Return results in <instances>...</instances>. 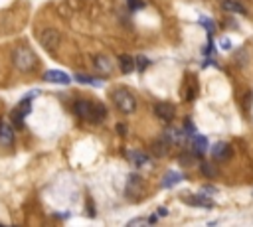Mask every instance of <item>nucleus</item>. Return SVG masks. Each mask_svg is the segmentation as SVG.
<instances>
[{
    "label": "nucleus",
    "mask_w": 253,
    "mask_h": 227,
    "mask_svg": "<svg viewBox=\"0 0 253 227\" xmlns=\"http://www.w3.org/2000/svg\"><path fill=\"white\" fill-rule=\"evenodd\" d=\"M12 63H14V67L18 71L30 73V71H34L38 67V58L28 45H18V48L12 52Z\"/></svg>",
    "instance_id": "obj_1"
},
{
    "label": "nucleus",
    "mask_w": 253,
    "mask_h": 227,
    "mask_svg": "<svg viewBox=\"0 0 253 227\" xmlns=\"http://www.w3.org/2000/svg\"><path fill=\"white\" fill-rule=\"evenodd\" d=\"M111 99H113V105L123 113V115H133L137 111V97L131 93L129 89L125 87H119L111 93Z\"/></svg>",
    "instance_id": "obj_2"
},
{
    "label": "nucleus",
    "mask_w": 253,
    "mask_h": 227,
    "mask_svg": "<svg viewBox=\"0 0 253 227\" xmlns=\"http://www.w3.org/2000/svg\"><path fill=\"white\" fill-rule=\"evenodd\" d=\"M40 43L42 48L49 54H56L60 50V43H62V34L56 28H46L40 34Z\"/></svg>",
    "instance_id": "obj_3"
},
{
    "label": "nucleus",
    "mask_w": 253,
    "mask_h": 227,
    "mask_svg": "<svg viewBox=\"0 0 253 227\" xmlns=\"http://www.w3.org/2000/svg\"><path fill=\"white\" fill-rule=\"evenodd\" d=\"M125 196H135L140 198L144 196V186H142V180L137 174H131L127 180V188H125Z\"/></svg>",
    "instance_id": "obj_4"
},
{
    "label": "nucleus",
    "mask_w": 253,
    "mask_h": 227,
    "mask_svg": "<svg viewBox=\"0 0 253 227\" xmlns=\"http://www.w3.org/2000/svg\"><path fill=\"white\" fill-rule=\"evenodd\" d=\"M233 154V148L230 143H216L212 146V158L218 160V162H228Z\"/></svg>",
    "instance_id": "obj_5"
},
{
    "label": "nucleus",
    "mask_w": 253,
    "mask_h": 227,
    "mask_svg": "<svg viewBox=\"0 0 253 227\" xmlns=\"http://www.w3.org/2000/svg\"><path fill=\"white\" fill-rule=\"evenodd\" d=\"M182 202L190 206H200V207H214V202L206 194H182Z\"/></svg>",
    "instance_id": "obj_6"
},
{
    "label": "nucleus",
    "mask_w": 253,
    "mask_h": 227,
    "mask_svg": "<svg viewBox=\"0 0 253 227\" xmlns=\"http://www.w3.org/2000/svg\"><path fill=\"white\" fill-rule=\"evenodd\" d=\"M93 65H95V69H97L101 75H105V77L113 73V60H111L109 56H105V54L95 56V58H93Z\"/></svg>",
    "instance_id": "obj_7"
},
{
    "label": "nucleus",
    "mask_w": 253,
    "mask_h": 227,
    "mask_svg": "<svg viewBox=\"0 0 253 227\" xmlns=\"http://www.w3.org/2000/svg\"><path fill=\"white\" fill-rule=\"evenodd\" d=\"M155 115H157L162 123H170V121H174L176 109H174V105H170V103H159V105H155Z\"/></svg>",
    "instance_id": "obj_8"
},
{
    "label": "nucleus",
    "mask_w": 253,
    "mask_h": 227,
    "mask_svg": "<svg viewBox=\"0 0 253 227\" xmlns=\"http://www.w3.org/2000/svg\"><path fill=\"white\" fill-rule=\"evenodd\" d=\"M44 81H47V83H58V85H69L71 77H69L68 73L60 71V69H47V71L44 73Z\"/></svg>",
    "instance_id": "obj_9"
},
{
    "label": "nucleus",
    "mask_w": 253,
    "mask_h": 227,
    "mask_svg": "<svg viewBox=\"0 0 253 227\" xmlns=\"http://www.w3.org/2000/svg\"><path fill=\"white\" fill-rule=\"evenodd\" d=\"M14 144V128L8 123H0V146Z\"/></svg>",
    "instance_id": "obj_10"
},
{
    "label": "nucleus",
    "mask_w": 253,
    "mask_h": 227,
    "mask_svg": "<svg viewBox=\"0 0 253 227\" xmlns=\"http://www.w3.org/2000/svg\"><path fill=\"white\" fill-rule=\"evenodd\" d=\"M190 139H192V152H194V154H198V156L206 154V150H208V139H206V136L192 134Z\"/></svg>",
    "instance_id": "obj_11"
},
{
    "label": "nucleus",
    "mask_w": 253,
    "mask_h": 227,
    "mask_svg": "<svg viewBox=\"0 0 253 227\" xmlns=\"http://www.w3.org/2000/svg\"><path fill=\"white\" fill-rule=\"evenodd\" d=\"M91 107H93L91 101L79 99V101H75V105H73V113H75L77 117L85 119V121H91Z\"/></svg>",
    "instance_id": "obj_12"
},
{
    "label": "nucleus",
    "mask_w": 253,
    "mask_h": 227,
    "mask_svg": "<svg viewBox=\"0 0 253 227\" xmlns=\"http://www.w3.org/2000/svg\"><path fill=\"white\" fill-rule=\"evenodd\" d=\"M170 146H172V143L166 139V136H162V139H159V141L153 143V154L159 156V158H162V156H166L170 152Z\"/></svg>",
    "instance_id": "obj_13"
},
{
    "label": "nucleus",
    "mask_w": 253,
    "mask_h": 227,
    "mask_svg": "<svg viewBox=\"0 0 253 227\" xmlns=\"http://www.w3.org/2000/svg\"><path fill=\"white\" fill-rule=\"evenodd\" d=\"M182 180H184L182 172H178V170H168V172L162 176V188H172V186L180 184Z\"/></svg>",
    "instance_id": "obj_14"
},
{
    "label": "nucleus",
    "mask_w": 253,
    "mask_h": 227,
    "mask_svg": "<svg viewBox=\"0 0 253 227\" xmlns=\"http://www.w3.org/2000/svg\"><path fill=\"white\" fill-rule=\"evenodd\" d=\"M107 117V109L103 103H93L91 107V123H101V121H105Z\"/></svg>",
    "instance_id": "obj_15"
},
{
    "label": "nucleus",
    "mask_w": 253,
    "mask_h": 227,
    "mask_svg": "<svg viewBox=\"0 0 253 227\" xmlns=\"http://www.w3.org/2000/svg\"><path fill=\"white\" fill-rule=\"evenodd\" d=\"M127 158H129L135 166L150 164V158H148V154H144V152H127Z\"/></svg>",
    "instance_id": "obj_16"
},
{
    "label": "nucleus",
    "mask_w": 253,
    "mask_h": 227,
    "mask_svg": "<svg viewBox=\"0 0 253 227\" xmlns=\"http://www.w3.org/2000/svg\"><path fill=\"white\" fill-rule=\"evenodd\" d=\"M119 63H121V71L123 73H133L135 71V60L131 58V56H121L119 58Z\"/></svg>",
    "instance_id": "obj_17"
},
{
    "label": "nucleus",
    "mask_w": 253,
    "mask_h": 227,
    "mask_svg": "<svg viewBox=\"0 0 253 227\" xmlns=\"http://www.w3.org/2000/svg\"><path fill=\"white\" fill-rule=\"evenodd\" d=\"M222 6H224V10H228V12L245 14V8H243L239 2H235V0H224V2H222Z\"/></svg>",
    "instance_id": "obj_18"
},
{
    "label": "nucleus",
    "mask_w": 253,
    "mask_h": 227,
    "mask_svg": "<svg viewBox=\"0 0 253 227\" xmlns=\"http://www.w3.org/2000/svg\"><path fill=\"white\" fill-rule=\"evenodd\" d=\"M75 81H79V83H89V85H95V87H99L101 83H103V81H101V79H95V77H89V75H75Z\"/></svg>",
    "instance_id": "obj_19"
},
{
    "label": "nucleus",
    "mask_w": 253,
    "mask_h": 227,
    "mask_svg": "<svg viewBox=\"0 0 253 227\" xmlns=\"http://www.w3.org/2000/svg\"><path fill=\"white\" fill-rule=\"evenodd\" d=\"M198 158V154H188V152H184V154H180V158H178V162L182 164V166H192L194 164V160Z\"/></svg>",
    "instance_id": "obj_20"
},
{
    "label": "nucleus",
    "mask_w": 253,
    "mask_h": 227,
    "mask_svg": "<svg viewBox=\"0 0 253 227\" xmlns=\"http://www.w3.org/2000/svg\"><path fill=\"white\" fill-rule=\"evenodd\" d=\"M148 60L144 58V56H138L137 60H135V69H138V71H144V67H148Z\"/></svg>",
    "instance_id": "obj_21"
},
{
    "label": "nucleus",
    "mask_w": 253,
    "mask_h": 227,
    "mask_svg": "<svg viewBox=\"0 0 253 227\" xmlns=\"http://www.w3.org/2000/svg\"><path fill=\"white\" fill-rule=\"evenodd\" d=\"M200 24H202V26H204V28L208 30V34H210V36L214 34V30H216V26H214V22H212L210 18H200Z\"/></svg>",
    "instance_id": "obj_22"
},
{
    "label": "nucleus",
    "mask_w": 253,
    "mask_h": 227,
    "mask_svg": "<svg viewBox=\"0 0 253 227\" xmlns=\"http://www.w3.org/2000/svg\"><path fill=\"white\" fill-rule=\"evenodd\" d=\"M182 130H184V132H186L188 136L196 134V126H194V123H192L190 119H186V121H184V128H182Z\"/></svg>",
    "instance_id": "obj_23"
},
{
    "label": "nucleus",
    "mask_w": 253,
    "mask_h": 227,
    "mask_svg": "<svg viewBox=\"0 0 253 227\" xmlns=\"http://www.w3.org/2000/svg\"><path fill=\"white\" fill-rule=\"evenodd\" d=\"M127 2H129L131 10H140V8H144V2H142V0H127Z\"/></svg>",
    "instance_id": "obj_24"
},
{
    "label": "nucleus",
    "mask_w": 253,
    "mask_h": 227,
    "mask_svg": "<svg viewBox=\"0 0 253 227\" xmlns=\"http://www.w3.org/2000/svg\"><path fill=\"white\" fill-rule=\"evenodd\" d=\"M202 172H204L208 178H214V176H216V170H214L210 164H202Z\"/></svg>",
    "instance_id": "obj_25"
},
{
    "label": "nucleus",
    "mask_w": 253,
    "mask_h": 227,
    "mask_svg": "<svg viewBox=\"0 0 253 227\" xmlns=\"http://www.w3.org/2000/svg\"><path fill=\"white\" fill-rule=\"evenodd\" d=\"M157 215L166 217V215H168V209H166V207H159V209H157Z\"/></svg>",
    "instance_id": "obj_26"
},
{
    "label": "nucleus",
    "mask_w": 253,
    "mask_h": 227,
    "mask_svg": "<svg viewBox=\"0 0 253 227\" xmlns=\"http://www.w3.org/2000/svg\"><path fill=\"white\" fill-rule=\"evenodd\" d=\"M214 192H216L214 186H204V194H214Z\"/></svg>",
    "instance_id": "obj_27"
},
{
    "label": "nucleus",
    "mask_w": 253,
    "mask_h": 227,
    "mask_svg": "<svg viewBox=\"0 0 253 227\" xmlns=\"http://www.w3.org/2000/svg\"><path fill=\"white\" fill-rule=\"evenodd\" d=\"M137 223H144V219H142V217H138V219H133V221H129V225H137Z\"/></svg>",
    "instance_id": "obj_28"
},
{
    "label": "nucleus",
    "mask_w": 253,
    "mask_h": 227,
    "mask_svg": "<svg viewBox=\"0 0 253 227\" xmlns=\"http://www.w3.org/2000/svg\"><path fill=\"white\" fill-rule=\"evenodd\" d=\"M117 130H119L121 134H125V130H127V128H125V124H117Z\"/></svg>",
    "instance_id": "obj_29"
}]
</instances>
